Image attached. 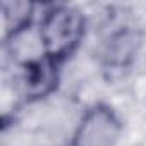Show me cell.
I'll return each mask as SVG.
<instances>
[{"mask_svg": "<svg viewBox=\"0 0 146 146\" xmlns=\"http://www.w3.org/2000/svg\"><path fill=\"white\" fill-rule=\"evenodd\" d=\"M144 28L127 9H119L105 17L93 48V60L100 79L119 84L136 69L144 48Z\"/></svg>", "mask_w": 146, "mask_h": 146, "instance_id": "1", "label": "cell"}, {"mask_svg": "<svg viewBox=\"0 0 146 146\" xmlns=\"http://www.w3.org/2000/svg\"><path fill=\"white\" fill-rule=\"evenodd\" d=\"M35 29L40 53L65 67L83 48L90 31V21L78 5L46 2L40 7Z\"/></svg>", "mask_w": 146, "mask_h": 146, "instance_id": "2", "label": "cell"}, {"mask_svg": "<svg viewBox=\"0 0 146 146\" xmlns=\"http://www.w3.org/2000/svg\"><path fill=\"white\" fill-rule=\"evenodd\" d=\"M125 120L108 100L88 103L72 125L64 146H119Z\"/></svg>", "mask_w": 146, "mask_h": 146, "instance_id": "3", "label": "cell"}, {"mask_svg": "<svg viewBox=\"0 0 146 146\" xmlns=\"http://www.w3.org/2000/svg\"><path fill=\"white\" fill-rule=\"evenodd\" d=\"M64 69L65 67L46 58L40 52L17 62L14 83L21 105H36L53 96L62 84Z\"/></svg>", "mask_w": 146, "mask_h": 146, "instance_id": "4", "label": "cell"}, {"mask_svg": "<svg viewBox=\"0 0 146 146\" xmlns=\"http://www.w3.org/2000/svg\"><path fill=\"white\" fill-rule=\"evenodd\" d=\"M41 4L26 2V0H7L2 4V48L5 53L16 50V45L36 28Z\"/></svg>", "mask_w": 146, "mask_h": 146, "instance_id": "5", "label": "cell"}]
</instances>
